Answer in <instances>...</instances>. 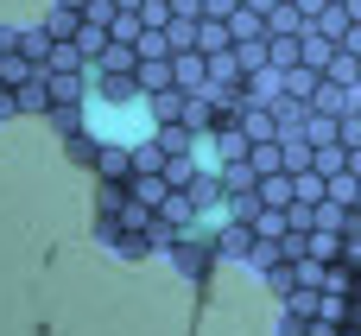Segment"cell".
<instances>
[{
    "label": "cell",
    "mask_w": 361,
    "mask_h": 336,
    "mask_svg": "<svg viewBox=\"0 0 361 336\" xmlns=\"http://www.w3.org/2000/svg\"><path fill=\"white\" fill-rule=\"evenodd\" d=\"M82 127L102 140V146H146L159 133V114L146 95H121V89H95L82 102Z\"/></svg>",
    "instance_id": "obj_1"
}]
</instances>
